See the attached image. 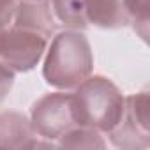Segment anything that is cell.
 Masks as SVG:
<instances>
[{
	"label": "cell",
	"mask_w": 150,
	"mask_h": 150,
	"mask_svg": "<svg viewBox=\"0 0 150 150\" xmlns=\"http://www.w3.org/2000/svg\"><path fill=\"white\" fill-rule=\"evenodd\" d=\"M129 20L136 34L146 41L148 39V23H150V0H124Z\"/></svg>",
	"instance_id": "11"
},
{
	"label": "cell",
	"mask_w": 150,
	"mask_h": 150,
	"mask_svg": "<svg viewBox=\"0 0 150 150\" xmlns=\"http://www.w3.org/2000/svg\"><path fill=\"white\" fill-rule=\"evenodd\" d=\"M14 83V72H11L9 69H6L2 64H0V103H2L7 94L11 92Z\"/></svg>",
	"instance_id": "13"
},
{
	"label": "cell",
	"mask_w": 150,
	"mask_h": 150,
	"mask_svg": "<svg viewBox=\"0 0 150 150\" xmlns=\"http://www.w3.org/2000/svg\"><path fill=\"white\" fill-rule=\"evenodd\" d=\"M13 25L37 32L50 39L57 28L50 0H20L13 16Z\"/></svg>",
	"instance_id": "7"
},
{
	"label": "cell",
	"mask_w": 150,
	"mask_h": 150,
	"mask_svg": "<svg viewBox=\"0 0 150 150\" xmlns=\"http://www.w3.org/2000/svg\"><path fill=\"white\" fill-rule=\"evenodd\" d=\"M30 124L34 132L46 141L58 139L69 129L76 127L72 94L53 92L37 99L30 111Z\"/></svg>",
	"instance_id": "3"
},
{
	"label": "cell",
	"mask_w": 150,
	"mask_h": 150,
	"mask_svg": "<svg viewBox=\"0 0 150 150\" xmlns=\"http://www.w3.org/2000/svg\"><path fill=\"white\" fill-rule=\"evenodd\" d=\"M41 138L34 132L30 118L20 111H2L0 113V148L21 150V148H39L53 146L51 141L41 143Z\"/></svg>",
	"instance_id": "6"
},
{
	"label": "cell",
	"mask_w": 150,
	"mask_h": 150,
	"mask_svg": "<svg viewBox=\"0 0 150 150\" xmlns=\"http://www.w3.org/2000/svg\"><path fill=\"white\" fill-rule=\"evenodd\" d=\"M74 111L78 125L99 132L113 131L122 120L125 97L106 76H90L74 88Z\"/></svg>",
	"instance_id": "2"
},
{
	"label": "cell",
	"mask_w": 150,
	"mask_h": 150,
	"mask_svg": "<svg viewBox=\"0 0 150 150\" xmlns=\"http://www.w3.org/2000/svg\"><path fill=\"white\" fill-rule=\"evenodd\" d=\"M85 16L88 25L113 30L131 23L124 0H85Z\"/></svg>",
	"instance_id": "8"
},
{
	"label": "cell",
	"mask_w": 150,
	"mask_h": 150,
	"mask_svg": "<svg viewBox=\"0 0 150 150\" xmlns=\"http://www.w3.org/2000/svg\"><path fill=\"white\" fill-rule=\"evenodd\" d=\"M53 16L67 30H85L88 27L85 16V0H53Z\"/></svg>",
	"instance_id": "9"
},
{
	"label": "cell",
	"mask_w": 150,
	"mask_h": 150,
	"mask_svg": "<svg viewBox=\"0 0 150 150\" xmlns=\"http://www.w3.org/2000/svg\"><path fill=\"white\" fill-rule=\"evenodd\" d=\"M18 0H0V32L13 23Z\"/></svg>",
	"instance_id": "12"
},
{
	"label": "cell",
	"mask_w": 150,
	"mask_h": 150,
	"mask_svg": "<svg viewBox=\"0 0 150 150\" xmlns=\"http://www.w3.org/2000/svg\"><path fill=\"white\" fill-rule=\"evenodd\" d=\"M48 39L37 32L7 27L0 32V64L11 72H28L42 58Z\"/></svg>",
	"instance_id": "4"
},
{
	"label": "cell",
	"mask_w": 150,
	"mask_h": 150,
	"mask_svg": "<svg viewBox=\"0 0 150 150\" xmlns=\"http://www.w3.org/2000/svg\"><path fill=\"white\" fill-rule=\"evenodd\" d=\"M94 71V55L81 30H64L48 46L42 76L48 85L71 90L83 83Z\"/></svg>",
	"instance_id": "1"
},
{
	"label": "cell",
	"mask_w": 150,
	"mask_h": 150,
	"mask_svg": "<svg viewBox=\"0 0 150 150\" xmlns=\"http://www.w3.org/2000/svg\"><path fill=\"white\" fill-rule=\"evenodd\" d=\"M150 97L148 90L125 97V110L118 125L108 132L111 143L118 148L136 150L150 146Z\"/></svg>",
	"instance_id": "5"
},
{
	"label": "cell",
	"mask_w": 150,
	"mask_h": 150,
	"mask_svg": "<svg viewBox=\"0 0 150 150\" xmlns=\"http://www.w3.org/2000/svg\"><path fill=\"white\" fill-rule=\"evenodd\" d=\"M58 146L62 148H104L106 143L99 131L76 125L58 138Z\"/></svg>",
	"instance_id": "10"
}]
</instances>
